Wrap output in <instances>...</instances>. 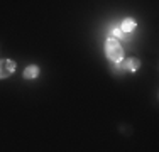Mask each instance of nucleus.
Segmentation results:
<instances>
[{"label":"nucleus","instance_id":"nucleus-6","mask_svg":"<svg viewBox=\"0 0 159 152\" xmlns=\"http://www.w3.org/2000/svg\"><path fill=\"white\" fill-rule=\"evenodd\" d=\"M41 73V69H39V66H36V64H31V66H27L24 69V79H36L37 76H39Z\"/></svg>","mask_w":159,"mask_h":152},{"label":"nucleus","instance_id":"nucleus-4","mask_svg":"<svg viewBox=\"0 0 159 152\" xmlns=\"http://www.w3.org/2000/svg\"><path fill=\"white\" fill-rule=\"evenodd\" d=\"M120 68H122V71L135 73V71H139V68H141V59L139 58H125V59L120 61Z\"/></svg>","mask_w":159,"mask_h":152},{"label":"nucleus","instance_id":"nucleus-5","mask_svg":"<svg viewBox=\"0 0 159 152\" xmlns=\"http://www.w3.org/2000/svg\"><path fill=\"white\" fill-rule=\"evenodd\" d=\"M119 29L122 30V32H125V34H135V29H137V22H135L134 19L127 17V19H124V20L119 24Z\"/></svg>","mask_w":159,"mask_h":152},{"label":"nucleus","instance_id":"nucleus-1","mask_svg":"<svg viewBox=\"0 0 159 152\" xmlns=\"http://www.w3.org/2000/svg\"><path fill=\"white\" fill-rule=\"evenodd\" d=\"M103 51L105 56L110 63H119L124 59V47L119 41H115L113 37H107L103 42Z\"/></svg>","mask_w":159,"mask_h":152},{"label":"nucleus","instance_id":"nucleus-3","mask_svg":"<svg viewBox=\"0 0 159 152\" xmlns=\"http://www.w3.org/2000/svg\"><path fill=\"white\" fill-rule=\"evenodd\" d=\"M108 37H113V39L119 41V42H130V41L134 39V34H125L119 29V25H112V27L108 29Z\"/></svg>","mask_w":159,"mask_h":152},{"label":"nucleus","instance_id":"nucleus-2","mask_svg":"<svg viewBox=\"0 0 159 152\" xmlns=\"http://www.w3.org/2000/svg\"><path fill=\"white\" fill-rule=\"evenodd\" d=\"M16 68H17L16 61L0 59V79H5V78H9L10 74H14L16 73Z\"/></svg>","mask_w":159,"mask_h":152}]
</instances>
